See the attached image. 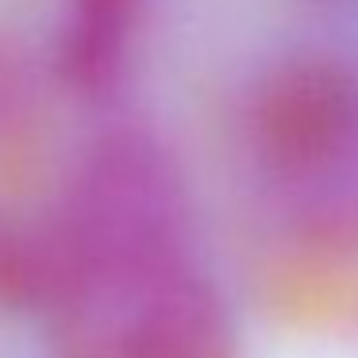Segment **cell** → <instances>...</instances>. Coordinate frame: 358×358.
Wrapping results in <instances>:
<instances>
[{
    "instance_id": "cell-3",
    "label": "cell",
    "mask_w": 358,
    "mask_h": 358,
    "mask_svg": "<svg viewBox=\"0 0 358 358\" xmlns=\"http://www.w3.org/2000/svg\"><path fill=\"white\" fill-rule=\"evenodd\" d=\"M147 0H66L58 31V73L85 96L112 93L131 58Z\"/></svg>"
},
{
    "instance_id": "cell-2",
    "label": "cell",
    "mask_w": 358,
    "mask_h": 358,
    "mask_svg": "<svg viewBox=\"0 0 358 358\" xmlns=\"http://www.w3.org/2000/svg\"><path fill=\"white\" fill-rule=\"evenodd\" d=\"M247 131L289 227L312 247L358 250V62H278L250 96Z\"/></svg>"
},
{
    "instance_id": "cell-4",
    "label": "cell",
    "mask_w": 358,
    "mask_h": 358,
    "mask_svg": "<svg viewBox=\"0 0 358 358\" xmlns=\"http://www.w3.org/2000/svg\"><path fill=\"white\" fill-rule=\"evenodd\" d=\"M47 270H43L39 235H24L0 220V301L43 304Z\"/></svg>"
},
{
    "instance_id": "cell-1",
    "label": "cell",
    "mask_w": 358,
    "mask_h": 358,
    "mask_svg": "<svg viewBox=\"0 0 358 358\" xmlns=\"http://www.w3.org/2000/svg\"><path fill=\"white\" fill-rule=\"evenodd\" d=\"M47 296L189 262V193L173 155L143 127H112L78 162L55 224L39 231Z\"/></svg>"
}]
</instances>
